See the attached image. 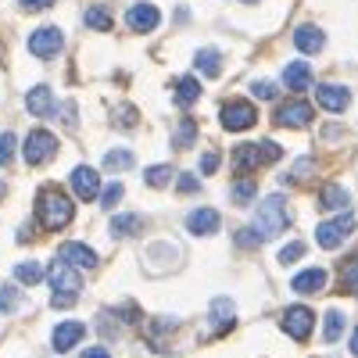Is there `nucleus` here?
<instances>
[{"mask_svg":"<svg viewBox=\"0 0 358 358\" xmlns=\"http://www.w3.org/2000/svg\"><path fill=\"white\" fill-rule=\"evenodd\" d=\"M236 244H241V248H258V244H262V236H258L255 226H248V229L236 233Z\"/></svg>","mask_w":358,"mask_h":358,"instance_id":"obj_39","label":"nucleus"},{"mask_svg":"<svg viewBox=\"0 0 358 358\" xmlns=\"http://www.w3.org/2000/svg\"><path fill=\"white\" fill-rule=\"evenodd\" d=\"M122 194H126V187H122V183H108V187H104V194H101V208H104V212H111V208H115L118 201H122Z\"/></svg>","mask_w":358,"mask_h":358,"instance_id":"obj_36","label":"nucleus"},{"mask_svg":"<svg viewBox=\"0 0 358 358\" xmlns=\"http://www.w3.org/2000/svg\"><path fill=\"white\" fill-rule=\"evenodd\" d=\"M69 183H72V190H76L79 201H97L101 197V176H97V169H90V165L72 169Z\"/></svg>","mask_w":358,"mask_h":358,"instance_id":"obj_11","label":"nucleus"},{"mask_svg":"<svg viewBox=\"0 0 358 358\" xmlns=\"http://www.w3.org/2000/svg\"><path fill=\"white\" fill-rule=\"evenodd\" d=\"M351 233H355V215H351V212H344V215H337V219H330V222H319L315 241H319V248L334 251V248H341V244L348 241Z\"/></svg>","mask_w":358,"mask_h":358,"instance_id":"obj_5","label":"nucleus"},{"mask_svg":"<svg viewBox=\"0 0 358 358\" xmlns=\"http://www.w3.org/2000/svg\"><path fill=\"white\" fill-rule=\"evenodd\" d=\"M283 86H287V90H294V94H305V90L312 86V69H308L305 62L287 65V69H283Z\"/></svg>","mask_w":358,"mask_h":358,"instance_id":"obj_20","label":"nucleus"},{"mask_svg":"<svg viewBox=\"0 0 358 358\" xmlns=\"http://www.w3.org/2000/svg\"><path fill=\"white\" fill-rule=\"evenodd\" d=\"M18 4L25 8V11H43V8H50L54 0H18Z\"/></svg>","mask_w":358,"mask_h":358,"instance_id":"obj_43","label":"nucleus"},{"mask_svg":"<svg viewBox=\"0 0 358 358\" xmlns=\"http://www.w3.org/2000/svg\"><path fill=\"white\" fill-rule=\"evenodd\" d=\"M319 208H322V212H348V208H351V194L341 183H326L322 194H319Z\"/></svg>","mask_w":358,"mask_h":358,"instance_id":"obj_18","label":"nucleus"},{"mask_svg":"<svg viewBox=\"0 0 358 358\" xmlns=\"http://www.w3.org/2000/svg\"><path fill=\"white\" fill-rule=\"evenodd\" d=\"M255 194H258L255 179H236V183H233V201H236V204H251Z\"/></svg>","mask_w":358,"mask_h":358,"instance_id":"obj_30","label":"nucleus"},{"mask_svg":"<svg viewBox=\"0 0 358 358\" xmlns=\"http://www.w3.org/2000/svg\"><path fill=\"white\" fill-rule=\"evenodd\" d=\"M62 262L65 265H72L76 268V273H79V268H97V251H90L86 244H79V241H72V244H65L62 248Z\"/></svg>","mask_w":358,"mask_h":358,"instance_id":"obj_15","label":"nucleus"},{"mask_svg":"<svg viewBox=\"0 0 358 358\" xmlns=\"http://www.w3.org/2000/svg\"><path fill=\"white\" fill-rule=\"evenodd\" d=\"M351 355H358V330H355V337H351Z\"/></svg>","mask_w":358,"mask_h":358,"instance_id":"obj_45","label":"nucleus"},{"mask_svg":"<svg viewBox=\"0 0 358 358\" xmlns=\"http://www.w3.org/2000/svg\"><path fill=\"white\" fill-rule=\"evenodd\" d=\"M83 358H111L104 348H90V351H83Z\"/></svg>","mask_w":358,"mask_h":358,"instance_id":"obj_44","label":"nucleus"},{"mask_svg":"<svg viewBox=\"0 0 358 358\" xmlns=\"http://www.w3.org/2000/svg\"><path fill=\"white\" fill-rule=\"evenodd\" d=\"M72 215H76V208H72L69 194L54 190V187L40 190V197H36V219L43 222V229H65L72 222Z\"/></svg>","mask_w":358,"mask_h":358,"instance_id":"obj_1","label":"nucleus"},{"mask_svg":"<svg viewBox=\"0 0 358 358\" xmlns=\"http://www.w3.org/2000/svg\"><path fill=\"white\" fill-rule=\"evenodd\" d=\"M341 334H344V312L341 308H330V312H326V322H322V341L326 344H337Z\"/></svg>","mask_w":358,"mask_h":358,"instance_id":"obj_26","label":"nucleus"},{"mask_svg":"<svg viewBox=\"0 0 358 358\" xmlns=\"http://www.w3.org/2000/svg\"><path fill=\"white\" fill-rule=\"evenodd\" d=\"M290 287L297 290V294H319L322 287H326V268H305V273H297L294 280H290Z\"/></svg>","mask_w":358,"mask_h":358,"instance_id":"obj_21","label":"nucleus"},{"mask_svg":"<svg viewBox=\"0 0 358 358\" xmlns=\"http://www.w3.org/2000/svg\"><path fill=\"white\" fill-rule=\"evenodd\" d=\"M290 226V215H287V197L283 194H268L258 212H255V229L262 241H273V236H280L283 229Z\"/></svg>","mask_w":358,"mask_h":358,"instance_id":"obj_3","label":"nucleus"},{"mask_svg":"<svg viewBox=\"0 0 358 358\" xmlns=\"http://www.w3.org/2000/svg\"><path fill=\"white\" fill-rule=\"evenodd\" d=\"M315 97H319V108H326V111H344L351 104L348 86H337V83H322L315 90Z\"/></svg>","mask_w":358,"mask_h":358,"instance_id":"obj_14","label":"nucleus"},{"mask_svg":"<svg viewBox=\"0 0 358 358\" xmlns=\"http://www.w3.org/2000/svg\"><path fill=\"white\" fill-rule=\"evenodd\" d=\"M301 255H305V244H301V241H294V244H287V248L280 251V265H290V262H297Z\"/></svg>","mask_w":358,"mask_h":358,"instance_id":"obj_37","label":"nucleus"},{"mask_svg":"<svg viewBox=\"0 0 358 358\" xmlns=\"http://www.w3.org/2000/svg\"><path fill=\"white\" fill-rule=\"evenodd\" d=\"M104 169L108 172H126V169H133V155L126 151V147H115V151L104 155Z\"/></svg>","mask_w":358,"mask_h":358,"instance_id":"obj_28","label":"nucleus"},{"mask_svg":"<svg viewBox=\"0 0 358 358\" xmlns=\"http://www.w3.org/2000/svg\"><path fill=\"white\" fill-rule=\"evenodd\" d=\"M18 305H22V294H18V287H15V283L0 287V312H15Z\"/></svg>","mask_w":358,"mask_h":358,"instance_id":"obj_34","label":"nucleus"},{"mask_svg":"<svg viewBox=\"0 0 358 358\" xmlns=\"http://www.w3.org/2000/svg\"><path fill=\"white\" fill-rule=\"evenodd\" d=\"M4 194H8V183H4V179H0V201H4Z\"/></svg>","mask_w":358,"mask_h":358,"instance_id":"obj_46","label":"nucleus"},{"mask_svg":"<svg viewBox=\"0 0 358 358\" xmlns=\"http://www.w3.org/2000/svg\"><path fill=\"white\" fill-rule=\"evenodd\" d=\"M47 283H50V290H54V297H50L54 308H72L76 297H79V290H83V276L76 273L72 265H65L62 258L47 268Z\"/></svg>","mask_w":358,"mask_h":358,"instance_id":"obj_2","label":"nucleus"},{"mask_svg":"<svg viewBox=\"0 0 358 358\" xmlns=\"http://www.w3.org/2000/svg\"><path fill=\"white\" fill-rule=\"evenodd\" d=\"M341 287H344V290H351V294H358V255L341 268Z\"/></svg>","mask_w":358,"mask_h":358,"instance_id":"obj_33","label":"nucleus"},{"mask_svg":"<svg viewBox=\"0 0 358 358\" xmlns=\"http://www.w3.org/2000/svg\"><path fill=\"white\" fill-rule=\"evenodd\" d=\"M197 176H190V172H183V176H179V183H176V190L179 194H197Z\"/></svg>","mask_w":358,"mask_h":358,"instance_id":"obj_41","label":"nucleus"},{"mask_svg":"<svg viewBox=\"0 0 358 358\" xmlns=\"http://www.w3.org/2000/svg\"><path fill=\"white\" fill-rule=\"evenodd\" d=\"M194 69H197L201 76H208V79H215V76L222 72V54H219L215 47H204V50H197V57H194Z\"/></svg>","mask_w":358,"mask_h":358,"instance_id":"obj_22","label":"nucleus"},{"mask_svg":"<svg viewBox=\"0 0 358 358\" xmlns=\"http://www.w3.org/2000/svg\"><path fill=\"white\" fill-rule=\"evenodd\" d=\"M212 326L219 334H226L233 326V301H229V297H215V301H212Z\"/></svg>","mask_w":358,"mask_h":358,"instance_id":"obj_24","label":"nucleus"},{"mask_svg":"<svg viewBox=\"0 0 358 358\" xmlns=\"http://www.w3.org/2000/svg\"><path fill=\"white\" fill-rule=\"evenodd\" d=\"M43 276H47V273H43V265H40V262H22V265H15V280L25 283V287L40 283Z\"/></svg>","mask_w":358,"mask_h":358,"instance_id":"obj_27","label":"nucleus"},{"mask_svg":"<svg viewBox=\"0 0 358 358\" xmlns=\"http://www.w3.org/2000/svg\"><path fill=\"white\" fill-rule=\"evenodd\" d=\"M219 122H222V129H229V133H244V129H251V126L258 122V111H255V104H248V101H229V104H222V111H219Z\"/></svg>","mask_w":358,"mask_h":358,"instance_id":"obj_6","label":"nucleus"},{"mask_svg":"<svg viewBox=\"0 0 358 358\" xmlns=\"http://www.w3.org/2000/svg\"><path fill=\"white\" fill-rule=\"evenodd\" d=\"M86 25H90V29H97V33H108V29H111V15H108V8H90V11H86Z\"/></svg>","mask_w":358,"mask_h":358,"instance_id":"obj_32","label":"nucleus"},{"mask_svg":"<svg viewBox=\"0 0 358 358\" xmlns=\"http://www.w3.org/2000/svg\"><path fill=\"white\" fill-rule=\"evenodd\" d=\"M158 22H162V11L155 4H133L126 11V25L133 33H151V29H158Z\"/></svg>","mask_w":358,"mask_h":358,"instance_id":"obj_12","label":"nucleus"},{"mask_svg":"<svg viewBox=\"0 0 358 358\" xmlns=\"http://www.w3.org/2000/svg\"><path fill=\"white\" fill-rule=\"evenodd\" d=\"M219 165H222L219 151H208V155L201 158V172H204V176H212V172H219Z\"/></svg>","mask_w":358,"mask_h":358,"instance_id":"obj_40","label":"nucleus"},{"mask_svg":"<svg viewBox=\"0 0 358 358\" xmlns=\"http://www.w3.org/2000/svg\"><path fill=\"white\" fill-rule=\"evenodd\" d=\"M280 322H283V334H290L294 341H308L312 337V326H315V315L305 305H290Z\"/></svg>","mask_w":358,"mask_h":358,"instance_id":"obj_8","label":"nucleus"},{"mask_svg":"<svg viewBox=\"0 0 358 358\" xmlns=\"http://www.w3.org/2000/svg\"><path fill=\"white\" fill-rule=\"evenodd\" d=\"M25 108H29V115H36V118H47V115H54V94L47 86H33L29 90V97H25Z\"/></svg>","mask_w":358,"mask_h":358,"instance_id":"obj_19","label":"nucleus"},{"mask_svg":"<svg viewBox=\"0 0 358 358\" xmlns=\"http://www.w3.org/2000/svg\"><path fill=\"white\" fill-rule=\"evenodd\" d=\"M276 126H287V129H305V126H312V104L301 101V97L280 104V108H276Z\"/></svg>","mask_w":358,"mask_h":358,"instance_id":"obj_9","label":"nucleus"},{"mask_svg":"<svg viewBox=\"0 0 358 358\" xmlns=\"http://www.w3.org/2000/svg\"><path fill=\"white\" fill-rule=\"evenodd\" d=\"M62 47H65V40H62V29H54V25H43V29H36L33 36H29V50H33L36 57H57L62 54Z\"/></svg>","mask_w":358,"mask_h":358,"instance_id":"obj_10","label":"nucleus"},{"mask_svg":"<svg viewBox=\"0 0 358 358\" xmlns=\"http://www.w3.org/2000/svg\"><path fill=\"white\" fill-rule=\"evenodd\" d=\"M197 97H201V83H197V76H183V79L176 83V104H179V108L197 104Z\"/></svg>","mask_w":358,"mask_h":358,"instance_id":"obj_23","label":"nucleus"},{"mask_svg":"<svg viewBox=\"0 0 358 358\" xmlns=\"http://www.w3.org/2000/svg\"><path fill=\"white\" fill-rule=\"evenodd\" d=\"M251 94H255V97H262V101H273V97H276V83L258 79V83H251Z\"/></svg>","mask_w":358,"mask_h":358,"instance_id":"obj_38","label":"nucleus"},{"mask_svg":"<svg viewBox=\"0 0 358 358\" xmlns=\"http://www.w3.org/2000/svg\"><path fill=\"white\" fill-rule=\"evenodd\" d=\"M176 172L169 169V165H151L143 172V179H147V187H169V179H172Z\"/></svg>","mask_w":358,"mask_h":358,"instance_id":"obj_31","label":"nucleus"},{"mask_svg":"<svg viewBox=\"0 0 358 358\" xmlns=\"http://www.w3.org/2000/svg\"><path fill=\"white\" fill-rule=\"evenodd\" d=\"M244 4H258V0H244Z\"/></svg>","mask_w":358,"mask_h":358,"instance_id":"obj_47","label":"nucleus"},{"mask_svg":"<svg viewBox=\"0 0 358 358\" xmlns=\"http://www.w3.org/2000/svg\"><path fill=\"white\" fill-rule=\"evenodd\" d=\"M219 226H222V219H219L215 208H197V212L187 215V229H190L194 236H212Z\"/></svg>","mask_w":358,"mask_h":358,"instance_id":"obj_13","label":"nucleus"},{"mask_svg":"<svg viewBox=\"0 0 358 358\" xmlns=\"http://www.w3.org/2000/svg\"><path fill=\"white\" fill-rule=\"evenodd\" d=\"M83 334H86V326H83V322H57L50 344H54V351H72V348L83 341Z\"/></svg>","mask_w":358,"mask_h":358,"instance_id":"obj_16","label":"nucleus"},{"mask_svg":"<svg viewBox=\"0 0 358 358\" xmlns=\"http://www.w3.org/2000/svg\"><path fill=\"white\" fill-rule=\"evenodd\" d=\"M197 140V122L194 118H183V122L176 126V133H172V147H190Z\"/></svg>","mask_w":358,"mask_h":358,"instance_id":"obj_29","label":"nucleus"},{"mask_svg":"<svg viewBox=\"0 0 358 358\" xmlns=\"http://www.w3.org/2000/svg\"><path fill=\"white\" fill-rule=\"evenodd\" d=\"M57 155V136L47 133V129H33L25 136V162L29 165H43Z\"/></svg>","mask_w":358,"mask_h":358,"instance_id":"obj_7","label":"nucleus"},{"mask_svg":"<svg viewBox=\"0 0 358 358\" xmlns=\"http://www.w3.org/2000/svg\"><path fill=\"white\" fill-rule=\"evenodd\" d=\"M129 122H136V111L133 108H122V111H118V129H133Z\"/></svg>","mask_w":358,"mask_h":358,"instance_id":"obj_42","label":"nucleus"},{"mask_svg":"<svg viewBox=\"0 0 358 358\" xmlns=\"http://www.w3.org/2000/svg\"><path fill=\"white\" fill-rule=\"evenodd\" d=\"M15 151H18V136L15 133H4V136H0V165H11L15 162Z\"/></svg>","mask_w":358,"mask_h":358,"instance_id":"obj_35","label":"nucleus"},{"mask_svg":"<svg viewBox=\"0 0 358 358\" xmlns=\"http://www.w3.org/2000/svg\"><path fill=\"white\" fill-rule=\"evenodd\" d=\"M143 229V219L140 215H115L111 219V236H115V241H122V236H133V233H140Z\"/></svg>","mask_w":358,"mask_h":358,"instance_id":"obj_25","label":"nucleus"},{"mask_svg":"<svg viewBox=\"0 0 358 358\" xmlns=\"http://www.w3.org/2000/svg\"><path fill=\"white\" fill-rule=\"evenodd\" d=\"M294 47L301 50V54H319V50L326 47L322 29H315V25H297V29H294Z\"/></svg>","mask_w":358,"mask_h":358,"instance_id":"obj_17","label":"nucleus"},{"mask_svg":"<svg viewBox=\"0 0 358 358\" xmlns=\"http://www.w3.org/2000/svg\"><path fill=\"white\" fill-rule=\"evenodd\" d=\"M280 147L273 143V140H265V143H241L233 151V165L241 169V172H251V169H258V165H268V162H280Z\"/></svg>","mask_w":358,"mask_h":358,"instance_id":"obj_4","label":"nucleus"}]
</instances>
